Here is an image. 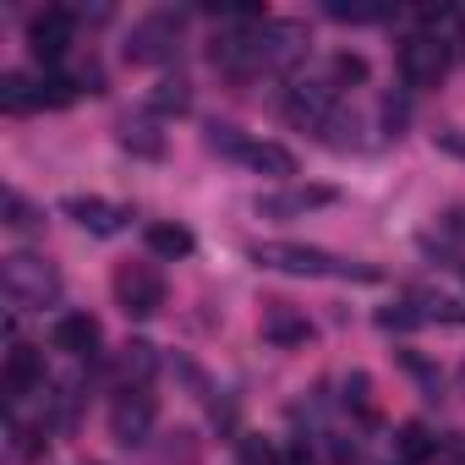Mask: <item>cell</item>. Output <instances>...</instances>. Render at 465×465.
Instances as JSON below:
<instances>
[{
  "label": "cell",
  "mask_w": 465,
  "mask_h": 465,
  "mask_svg": "<svg viewBox=\"0 0 465 465\" xmlns=\"http://www.w3.org/2000/svg\"><path fill=\"white\" fill-rule=\"evenodd\" d=\"M247 258H252L258 269L296 274V280H356V285H372V280H378L372 263H351V258H334V252L302 247V242H258V247H247Z\"/></svg>",
  "instance_id": "1"
},
{
  "label": "cell",
  "mask_w": 465,
  "mask_h": 465,
  "mask_svg": "<svg viewBox=\"0 0 465 465\" xmlns=\"http://www.w3.org/2000/svg\"><path fill=\"white\" fill-rule=\"evenodd\" d=\"M0 285H6V296L17 307H50L61 296V274L55 263L34 258V252H12V258H0Z\"/></svg>",
  "instance_id": "2"
},
{
  "label": "cell",
  "mask_w": 465,
  "mask_h": 465,
  "mask_svg": "<svg viewBox=\"0 0 465 465\" xmlns=\"http://www.w3.org/2000/svg\"><path fill=\"white\" fill-rule=\"evenodd\" d=\"M110 291H115V307L126 318H153L164 307V274L153 263H121L115 280H110Z\"/></svg>",
  "instance_id": "3"
},
{
  "label": "cell",
  "mask_w": 465,
  "mask_h": 465,
  "mask_svg": "<svg viewBox=\"0 0 465 465\" xmlns=\"http://www.w3.org/2000/svg\"><path fill=\"white\" fill-rule=\"evenodd\" d=\"M285 121L323 137V132L340 121V88H334V83H291V94H285Z\"/></svg>",
  "instance_id": "4"
},
{
  "label": "cell",
  "mask_w": 465,
  "mask_h": 465,
  "mask_svg": "<svg viewBox=\"0 0 465 465\" xmlns=\"http://www.w3.org/2000/svg\"><path fill=\"white\" fill-rule=\"evenodd\" d=\"M443 72H449V45L438 34L421 28V34H411L400 45V77H405V88H438Z\"/></svg>",
  "instance_id": "5"
},
{
  "label": "cell",
  "mask_w": 465,
  "mask_h": 465,
  "mask_svg": "<svg viewBox=\"0 0 465 465\" xmlns=\"http://www.w3.org/2000/svg\"><path fill=\"white\" fill-rule=\"evenodd\" d=\"M181 50V17L175 12H159V17H143L126 39V61L137 66H153V61H170Z\"/></svg>",
  "instance_id": "6"
},
{
  "label": "cell",
  "mask_w": 465,
  "mask_h": 465,
  "mask_svg": "<svg viewBox=\"0 0 465 465\" xmlns=\"http://www.w3.org/2000/svg\"><path fill=\"white\" fill-rule=\"evenodd\" d=\"M148 432H153V394L148 389H121L115 405H110V438L137 449V443H148Z\"/></svg>",
  "instance_id": "7"
},
{
  "label": "cell",
  "mask_w": 465,
  "mask_h": 465,
  "mask_svg": "<svg viewBox=\"0 0 465 465\" xmlns=\"http://www.w3.org/2000/svg\"><path fill=\"white\" fill-rule=\"evenodd\" d=\"M61 213L77 219L88 236H121V230L132 224V208L126 203H110V197H66Z\"/></svg>",
  "instance_id": "8"
},
{
  "label": "cell",
  "mask_w": 465,
  "mask_h": 465,
  "mask_svg": "<svg viewBox=\"0 0 465 465\" xmlns=\"http://www.w3.org/2000/svg\"><path fill=\"white\" fill-rule=\"evenodd\" d=\"M329 203H340L334 186H280V192L258 197V219H302V213L329 208Z\"/></svg>",
  "instance_id": "9"
},
{
  "label": "cell",
  "mask_w": 465,
  "mask_h": 465,
  "mask_svg": "<svg viewBox=\"0 0 465 465\" xmlns=\"http://www.w3.org/2000/svg\"><path fill=\"white\" fill-rule=\"evenodd\" d=\"M72 12L66 6H50V12H39L34 23H28V50H34V61H45V66H55L61 55H66V45H72Z\"/></svg>",
  "instance_id": "10"
},
{
  "label": "cell",
  "mask_w": 465,
  "mask_h": 465,
  "mask_svg": "<svg viewBox=\"0 0 465 465\" xmlns=\"http://www.w3.org/2000/svg\"><path fill=\"white\" fill-rule=\"evenodd\" d=\"M263 340L280 345V351H296V345L312 340V323L296 307H285V302H263Z\"/></svg>",
  "instance_id": "11"
},
{
  "label": "cell",
  "mask_w": 465,
  "mask_h": 465,
  "mask_svg": "<svg viewBox=\"0 0 465 465\" xmlns=\"http://www.w3.org/2000/svg\"><path fill=\"white\" fill-rule=\"evenodd\" d=\"M236 164H247V170H258V175H274V181L296 175V153H291L285 143H269V137H247L242 153H236Z\"/></svg>",
  "instance_id": "12"
},
{
  "label": "cell",
  "mask_w": 465,
  "mask_h": 465,
  "mask_svg": "<svg viewBox=\"0 0 465 465\" xmlns=\"http://www.w3.org/2000/svg\"><path fill=\"white\" fill-rule=\"evenodd\" d=\"M110 372H115V383H121V389H148V378L159 372V351H153L148 340H132V345H121V351H115Z\"/></svg>",
  "instance_id": "13"
},
{
  "label": "cell",
  "mask_w": 465,
  "mask_h": 465,
  "mask_svg": "<svg viewBox=\"0 0 465 465\" xmlns=\"http://www.w3.org/2000/svg\"><path fill=\"white\" fill-rule=\"evenodd\" d=\"M0 383H6V400H23L28 389L45 383V356L34 345H12L6 351V372H0Z\"/></svg>",
  "instance_id": "14"
},
{
  "label": "cell",
  "mask_w": 465,
  "mask_h": 465,
  "mask_svg": "<svg viewBox=\"0 0 465 465\" xmlns=\"http://www.w3.org/2000/svg\"><path fill=\"white\" fill-rule=\"evenodd\" d=\"M50 345L66 351V356H94V351H99V318H88V312H66V318H55Z\"/></svg>",
  "instance_id": "15"
},
{
  "label": "cell",
  "mask_w": 465,
  "mask_h": 465,
  "mask_svg": "<svg viewBox=\"0 0 465 465\" xmlns=\"http://www.w3.org/2000/svg\"><path fill=\"white\" fill-rule=\"evenodd\" d=\"M148 252L153 258H164V263H175V258H192L197 252V242H192V230L186 224H148Z\"/></svg>",
  "instance_id": "16"
},
{
  "label": "cell",
  "mask_w": 465,
  "mask_h": 465,
  "mask_svg": "<svg viewBox=\"0 0 465 465\" xmlns=\"http://www.w3.org/2000/svg\"><path fill=\"white\" fill-rule=\"evenodd\" d=\"M0 110H6V115L45 110V104H39V83H34V77H23V72H6V77H0Z\"/></svg>",
  "instance_id": "17"
},
{
  "label": "cell",
  "mask_w": 465,
  "mask_h": 465,
  "mask_svg": "<svg viewBox=\"0 0 465 465\" xmlns=\"http://www.w3.org/2000/svg\"><path fill=\"white\" fill-rule=\"evenodd\" d=\"M323 12L334 23H383V17H394V6H383V0H329Z\"/></svg>",
  "instance_id": "18"
},
{
  "label": "cell",
  "mask_w": 465,
  "mask_h": 465,
  "mask_svg": "<svg viewBox=\"0 0 465 465\" xmlns=\"http://www.w3.org/2000/svg\"><path fill=\"white\" fill-rule=\"evenodd\" d=\"M121 148L137 153V159H164V137H159L148 121H126V126H121Z\"/></svg>",
  "instance_id": "19"
},
{
  "label": "cell",
  "mask_w": 465,
  "mask_h": 465,
  "mask_svg": "<svg viewBox=\"0 0 465 465\" xmlns=\"http://www.w3.org/2000/svg\"><path fill=\"white\" fill-rule=\"evenodd\" d=\"M329 83H334V88H361V83H367V61H361L356 50H340V55L329 61Z\"/></svg>",
  "instance_id": "20"
},
{
  "label": "cell",
  "mask_w": 465,
  "mask_h": 465,
  "mask_svg": "<svg viewBox=\"0 0 465 465\" xmlns=\"http://www.w3.org/2000/svg\"><path fill=\"white\" fill-rule=\"evenodd\" d=\"M400 454H405L411 465H416V460H432V454H438V438H432L421 421H405V427H400Z\"/></svg>",
  "instance_id": "21"
},
{
  "label": "cell",
  "mask_w": 465,
  "mask_h": 465,
  "mask_svg": "<svg viewBox=\"0 0 465 465\" xmlns=\"http://www.w3.org/2000/svg\"><path fill=\"white\" fill-rule=\"evenodd\" d=\"M186 104H192V88H186L181 77H175V83H159V88L148 94V110H159V115H181Z\"/></svg>",
  "instance_id": "22"
},
{
  "label": "cell",
  "mask_w": 465,
  "mask_h": 465,
  "mask_svg": "<svg viewBox=\"0 0 465 465\" xmlns=\"http://www.w3.org/2000/svg\"><path fill=\"white\" fill-rule=\"evenodd\" d=\"M203 143H208L213 153H224V159H236V153H242V143H247V132H242V126H224V121H213Z\"/></svg>",
  "instance_id": "23"
},
{
  "label": "cell",
  "mask_w": 465,
  "mask_h": 465,
  "mask_svg": "<svg viewBox=\"0 0 465 465\" xmlns=\"http://www.w3.org/2000/svg\"><path fill=\"white\" fill-rule=\"evenodd\" d=\"M148 465H197V438H192V432H170L164 454L148 460Z\"/></svg>",
  "instance_id": "24"
},
{
  "label": "cell",
  "mask_w": 465,
  "mask_h": 465,
  "mask_svg": "<svg viewBox=\"0 0 465 465\" xmlns=\"http://www.w3.org/2000/svg\"><path fill=\"white\" fill-rule=\"evenodd\" d=\"M416 323H427L416 302H400V307H383V312H378V329H389V334H394V329L405 334V329H416Z\"/></svg>",
  "instance_id": "25"
},
{
  "label": "cell",
  "mask_w": 465,
  "mask_h": 465,
  "mask_svg": "<svg viewBox=\"0 0 465 465\" xmlns=\"http://www.w3.org/2000/svg\"><path fill=\"white\" fill-rule=\"evenodd\" d=\"M6 224H12V230H34V224H39V213H34L17 192H6Z\"/></svg>",
  "instance_id": "26"
},
{
  "label": "cell",
  "mask_w": 465,
  "mask_h": 465,
  "mask_svg": "<svg viewBox=\"0 0 465 465\" xmlns=\"http://www.w3.org/2000/svg\"><path fill=\"white\" fill-rule=\"evenodd\" d=\"M12 438H17V443H12V449H17V460H39V454H45L39 427H23V421H17V427H12Z\"/></svg>",
  "instance_id": "27"
},
{
  "label": "cell",
  "mask_w": 465,
  "mask_h": 465,
  "mask_svg": "<svg viewBox=\"0 0 465 465\" xmlns=\"http://www.w3.org/2000/svg\"><path fill=\"white\" fill-rule=\"evenodd\" d=\"M421 318H438V323H465V307H460V302H421Z\"/></svg>",
  "instance_id": "28"
},
{
  "label": "cell",
  "mask_w": 465,
  "mask_h": 465,
  "mask_svg": "<svg viewBox=\"0 0 465 465\" xmlns=\"http://www.w3.org/2000/svg\"><path fill=\"white\" fill-rule=\"evenodd\" d=\"M432 137H438V148H443V153L465 159V132H454V126H449V132H432Z\"/></svg>",
  "instance_id": "29"
},
{
  "label": "cell",
  "mask_w": 465,
  "mask_h": 465,
  "mask_svg": "<svg viewBox=\"0 0 465 465\" xmlns=\"http://www.w3.org/2000/svg\"><path fill=\"white\" fill-rule=\"evenodd\" d=\"M443 230H449V236H454V242H465V203L443 213Z\"/></svg>",
  "instance_id": "30"
},
{
  "label": "cell",
  "mask_w": 465,
  "mask_h": 465,
  "mask_svg": "<svg viewBox=\"0 0 465 465\" xmlns=\"http://www.w3.org/2000/svg\"><path fill=\"white\" fill-rule=\"evenodd\" d=\"M383 126H389V137H400V126H405V104H383Z\"/></svg>",
  "instance_id": "31"
},
{
  "label": "cell",
  "mask_w": 465,
  "mask_h": 465,
  "mask_svg": "<svg viewBox=\"0 0 465 465\" xmlns=\"http://www.w3.org/2000/svg\"><path fill=\"white\" fill-rule=\"evenodd\" d=\"M356 460H361V449L345 443V438H334V465H356Z\"/></svg>",
  "instance_id": "32"
},
{
  "label": "cell",
  "mask_w": 465,
  "mask_h": 465,
  "mask_svg": "<svg viewBox=\"0 0 465 465\" xmlns=\"http://www.w3.org/2000/svg\"><path fill=\"white\" fill-rule=\"evenodd\" d=\"M280 465H312V454H307V449L296 443V449H285V460H280Z\"/></svg>",
  "instance_id": "33"
},
{
  "label": "cell",
  "mask_w": 465,
  "mask_h": 465,
  "mask_svg": "<svg viewBox=\"0 0 465 465\" xmlns=\"http://www.w3.org/2000/svg\"><path fill=\"white\" fill-rule=\"evenodd\" d=\"M454 383H460V394H465V361H460V372H454Z\"/></svg>",
  "instance_id": "34"
},
{
  "label": "cell",
  "mask_w": 465,
  "mask_h": 465,
  "mask_svg": "<svg viewBox=\"0 0 465 465\" xmlns=\"http://www.w3.org/2000/svg\"><path fill=\"white\" fill-rule=\"evenodd\" d=\"M454 23H460V34H465V12H454Z\"/></svg>",
  "instance_id": "35"
}]
</instances>
